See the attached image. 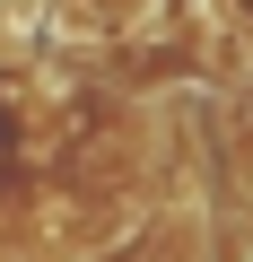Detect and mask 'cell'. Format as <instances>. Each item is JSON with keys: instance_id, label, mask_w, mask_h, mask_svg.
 Masks as SVG:
<instances>
[{"instance_id": "cell-1", "label": "cell", "mask_w": 253, "mask_h": 262, "mask_svg": "<svg viewBox=\"0 0 253 262\" xmlns=\"http://www.w3.org/2000/svg\"><path fill=\"white\" fill-rule=\"evenodd\" d=\"M140 9H149V0H61L70 27H131Z\"/></svg>"}]
</instances>
